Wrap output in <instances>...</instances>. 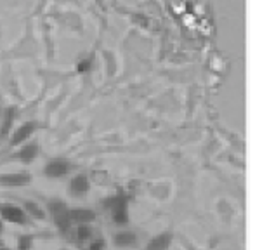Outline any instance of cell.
<instances>
[{"instance_id": "1", "label": "cell", "mask_w": 255, "mask_h": 250, "mask_svg": "<svg viewBox=\"0 0 255 250\" xmlns=\"http://www.w3.org/2000/svg\"><path fill=\"white\" fill-rule=\"evenodd\" d=\"M103 207L111 214V221L115 226L125 228L130 221L128 216V196L124 191H118L103 200Z\"/></svg>"}, {"instance_id": "2", "label": "cell", "mask_w": 255, "mask_h": 250, "mask_svg": "<svg viewBox=\"0 0 255 250\" xmlns=\"http://www.w3.org/2000/svg\"><path fill=\"white\" fill-rule=\"evenodd\" d=\"M44 209H45V212L51 216L52 224L56 226V230L59 231V233L64 235L73 228L70 221V207H68V203L64 202V200L57 198V196L49 198L47 202H45Z\"/></svg>"}, {"instance_id": "3", "label": "cell", "mask_w": 255, "mask_h": 250, "mask_svg": "<svg viewBox=\"0 0 255 250\" xmlns=\"http://www.w3.org/2000/svg\"><path fill=\"white\" fill-rule=\"evenodd\" d=\"M40 155V144L35 139H30L24 144L10 149L9 155L3 158V162H17L21 165H31Z\"/></svg>"}, {"instance_id": "4", "label": "cell", "mask_w": 255, "mask_h": 250, "mask_svg": "<svg viewBox=\"0 0 255 250\" xmlns=\"http://www.w3.org/2000/svg\"><path fill=\"white\" fill-rule=\"evenodd\" d=\"M75 169H77V163L75 162L64 158V156H54V158H49L47 163L44 165L42 176L47 177V179H64Z\"/></svg>"}, {"instance_id": "5", "label": "cell", "mask_w": 255, "mask_h": 250, "mask_svg": "<svg viewBox=\"0 0 255 250\" xmlns=\"http://www.w3.org/2000/svg\"><path fill=\"white\" fill-rule=\"evenodd\" d=\"M38 128H40V124L37 120H26V122L14 127L12 132L9 134V137H7V149H14L17 146L24 144L26 141H30V139H33V135L37 134Z\"/></svg>"}, {"instance_id": "6", "label": "cell", "mask_w": 255, "mask_h": 250, "mask_svg": "<svg viewBox=\"0 0 255 250\" xmlns=\"http://www.w3.org/2000/svg\"><path fill=\"white\" fill-rule=\"evenodd\" d=\"M0 217L3 223L16 224V226H26L30 223V217L21 209V205L12 202H0Z\"/></svg>"}, {"instance_id": "7", "label": "cell", "mask_w": 255, "mask_h": 250, "mask_svg": "<svg viewBox=\"0 0 255 250\" xmlns=\"http://www.w3.org/2000/svg\"><path fill=\"white\" fill-rule=\"evenodd\" d=\"M33 176L26 170H19V172H2L0 174V188L14 189V188H24L30 186Z\"/></svg>"}, {"instance_id": "8", "label": "cell", "mask_w": 255, "mask_h": 250, "mask_svg": "<svg viewBox=\"0 0 255 250\" xmlns=\"http://www.w3.org/2000/svg\"><path fill=\"white\" fill-rule=\"evenodd\" d=\"M66 191L71 198H84L91 191V179L85 172H78L70 177L66 184Z\"/></svg>"}, {"instance_id": "9", "label": "cell", "mask_w": 255, "mask_h": 250, "mask_svg": "<svg viewBox=\"0 0 255 250\" xmlns=\"http://www.w3.org/2000/svg\"><path fill=\"white\" fill-rule=\"evenodd\" d=\"M17 115H19V108L14 105L0 110V141L9 137V134L14 128V124H16Z\"/></svg>"}, {"instance_id": "10", "label": "cell", "mask_w": 255, "mask_h": 250, "mask_svg": "<svg viewBox=\"0 0 255 250\" xmlns=\"http://www.w3.org/2000/svg\"><path fill=\"white\" fill-rule=\"evenodd\" d=\"M98 217L94 209H87V207H71L70 209V221L71 226H78V224H92Z\"/></svg>"}, {"instance_id": "11", "label": "cell", "mask_w": 255, "mask_h": 250, "mask_svg": "<svg viewBox=\"0 0 255 250\" xmlns=\"http://www.w3.org/2000/svg\"><path fill=\"white\" fill-rule=\"evenodd\" d=\"M21 205V209L26 212V216L30 217V219L33 221H44L45 217H47V212H45V209L40 205V203H37L35 200H28V198H19L17 200Z\"/></svg>"}, {"instance_id": "12", "label": "cell", "mask_w": 255, "mask_h": 250, "mask_svg": "<svg viewBox=\"0 0 255 250\" xmlns=\"http://www.w3.org/2000/svg\"><path fill=\"white\" fill-rule=\"evenodd\" d=\"M113 245L117 249H132L137 245V235L130 230H120L113 235Z\"/></svg>"}, {"instance_id": "13", "label": "cell", "mask_w": 255, "mask_h": 250, "mask_svg": "<svg viewBox=\"0 0 255 250\" xmlns=\"http://www.w3.org/2000/svg\"><path fill=\"white\" fill-rule=\"evenodd\" d=\"M172 242H174L172 231H161V233L154 235L151 240L146 244V250H168Z\"/></svg>"}, {"instance_id": "14", "label": "cell", "mask_w": 255, "mask_h": 250, "mask_svg": "<svg viewBox=\"0 0 255 250\" xmlns=\"http://www.w3.org/2000/svg\"><path fill=\"white\" fill-rule=\"evenodd\" d=\"M75 233H77V242L80 245H84V244H87V242L92 240V235H94V231H92L91 224H78Z\"/></svg>"}, {"instance_id": "15", "label": "cell", "mask_w": 255, "mask_h": 250, "mask_svg": "<svg viewBox=\"0 0 255 250\" xmlns=\"http://www.w3.org/2000/svg\"><path fill=\"white\" fill-rule=\"evenodd\" d=\"M35 245V235H17L16 238V250H31Z\"/></svg>"}, {"instance_id": "16", "label": "cell", "mask_w": 255, "mask_h": 250, "mask_svg": "<svg viewBox=\"0 0 255 250\" xmlns=\"http://www.w3.org/2000/svg\"><path fill=\"white\" fill-rule=\"evenodd\" d=\"M87 250H106V240L104 238H94V240H91V244H89Z\"/></svg>"}, {"instance_id": "17", "label": "cell", "mask_w": 255, "mask_h": 250, "mask_svg": "<svg viewBox=\"0 0 255 250\" xmlns=\"http://www.w3.org/2000/svg\"><path fill=\"white\" fill-rule=\"evenodd\" d=\"M5 233V223L2 221V217H0V235Z\"/></svg>"}, {"instance_id": "18", "label": "cell", "mask_w": 255, "mask_h": 250, "mask_svg": "<svg viewBox=\"0 0 255 250\" xmlns=\"http://www.w3.org/2000/svg\"><path fill=\"white\" fill-rule=\"evenodd\" d=\"M0 250H12V249H9V247H5V245H2V247H0Z\"/></svg>"}]
</instances>
